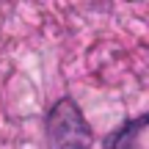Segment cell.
Listing matches in <instances>:
<instances>
[{
    "label": "cell",
    "mask_w": 149,
    "mask_h": 149,
    "mask_svg": "<svg viewBox=\"0 0 149 149\" xmlns=\"http://www.w3.org/2000/svg\"><path fill=\"white\" fill-rule=\"evenodd\" d=\"M50 149H91L94 133L72 97H61L47 116Z\"/></svg>",
    "instance_id": "obj_1"
},
{
    "label": "cell",
    "mask_w": 149,
    "mask_h": 149,
    "mask_svg": "<svg viewBox=\"0 0 149 149\" xmlns=\"http://www.w3.org/2000/svg\"><path fill=\"white\" fill-rule=\"evenodd\" d=\"M144 127H149V113L135 116V119H124V122L105 138L102 149H130V146H133V141H135V135H138Z\"/></svg>",
    "instance_id": "obj_2"
}]
</instances>
